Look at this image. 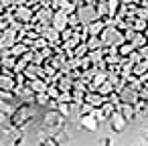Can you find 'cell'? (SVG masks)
Segmentation results:
<instances>
[{"instance_id": "cell-1", "label": "cell", "mask_w": 148, "mask_h": 146, "mask_svg": "<svg viewBox=\"0 0 148 146\" xmlns=\"http://www.w3.org/2000/svg\"><path fill=\"white\" fill-rule=\"evenodd\" d=\"M31 120H33V108H31V101H21V104L12 110L8 124H10L12 128H16V130H23Z\"/></svg>"}, {"instance_id": "cell-2", "label": "cell", "mask_w": 148, "mask_h": 146, "mask_svg": "<svg viewBox=\"0 0 148 146\" xmlns=\"http://www.w3.org/2000/svg\"><path fill=\"white\" fill-rule=\"evenodd\" d=\"M99 37H101L103 47H120V45L126 41V39H124V31H120V29L114 25V19H112V21L106 19V27H103V31L99 33Z\"/></svg>"}, {"instance_id": "cell-3", "label": "cell", "mask_w": 148, "mask_h": 146, "mask_svg": "<svg viewBox=\"0 0 148 146\" xmlns=\"http://www.w3.org/2000/svg\"><path fill=\"white\" fill-rule=\"evenodd\" d=\"M63 120H65V116L57 110V108H51V110H47L45 114H43V130L45 132H49V134H55L61 126H63Z\"/></svg>"}, {"instance_id": "cell-4", "label": "cell", "mask_w": 148, "mask_h": 146, "mask_svg": "<svg viewBox=\"0 0 148 146\" xmlns=\"http://www.w3.org/2000/svg\"><path fill=\"white\" fill-rule=\"evenodd\" d=\"M75 14H77L81 27H87V25H91L95 19H101V16L97 14V10H95V4H93V2L77 4V6H75Z\"/></svg>"}, {"instance_id": "cell-5", "label": "cell", "mask_w": 148, "mask_h": 146, "mask_svg": "<svg viewBox=\"0 0 148 146\" xmlns=\"http://www.w3.org/2000/svg\"><path fill=\"white\" fill-rule=\"evenodd\" d=\"M10 10H12L14 19L21 21L23 25H33V21H35V8L33 6H29V4H16Z\"/></svg>"}, {"instance_id": "cell-6", "label": "cell", "mask_w": 148, "mask_h": 146, "mask_svg": "<svg viewBox=\"0 0 148 146\" xmlns=\"http://www.w3.org/2000/svg\"><path fill=\"white\" fill-rule=\"evenodd\" d=\"M53 14H55V8L53 6H37L35 8V21L37 25L41 27H49L53 23Z\"/></svg>"}, {"instance_id": "cell-7", "label": "cell", "mask_w": 148, "mask_h": 146, "mask_svg": "<svg viewBox=\"0 0 148 146\" xmlns=\"http://www.w3.org/2000/svg\"><path fill=\"white\" fill-rule=\"evenodd\" d=\"M108 122H110V128H112V132H116V134H120V132H124V128L128 126V120L122 116V112L116 108L114 110V114L108 118Z\"/></svg>"}, {"instance_id": "cell-8", "label": "cell", "mask_w": 148, "mask_h": 146, "mask_svg": "<svg viewBox=\"0 0 148 146\" xmlns=\"http://www.w3.org/2000/svg\"><path fill=\"white\" fill-rule=\"evenodd\" d=\"M16 41H18V31L12 27H8L6 31L0 33V49H10Z\"/></svg>"}, {"instance_id": "cell-9", "label": "cell", "mask_w": 148, "mask_h": 146, "mask_svg": "<svg viewBox=\"0 0 148 146\" xmlns=\"http://www.w3.org/2000/svg\"><path fill=\"white\" fill-rule=\"evenodd\" d=\"M99 124H101V122H99L93 114H89V112H85V114L79 116V126H81L83 130H87V132H97Z\"/></svg>"}, {"instance_id": "cell-10", "label": "cell", "mask_w": 148, "mask_h": 146, "mask_svg": "<svg viewBox=\"0 0 148 146\" xmlns=\"http://www.w3.org/2000/svg\"><path fill=\"white\" fill-rule=\"evenodd\" d=\"M41 37H43V39H45L51 47H57V45L61 43V33H59L55 27H51V25L41 29Z\"/></svg>"}, {"instance_id": "cell-11", "label": "cell", "mask_w": 148, "mask_h": 146, "mask_svg": "<svg viewBox=\"0 0 148 146\" xmlns=\"http://www.w3.org/2000/svg\"><path fill=\"white\" fill-rule=\"evenodd\" d=\"M67 19H69V12H65L63 8H55V14H53V23H51V27H55L59 33L61 31H65L69 25H67Z\"/></svg>"}, {"instance_id": "cell-12", "label": "cell", "mask_w": 148, "mask_h": 146, "mask_svg": "<svg viewBox=\"0 0 148 146\" xmlns=\"http://www.w3.org/2000/svg\"><path fill=\"white\" fill-rule=\"evenodd\" d=\"M118 95H120V104H136L138 101V91L134 87H130L128 83L118 91Z\"/></svg>"}, {"instance_id": "cell-13", "label": "cell", "mask_w": 148, "mask_h": 146, "mask_svg": "<svg viewBox=\"0 0 148 146\" xmlns=\"http://www.w3.org/2000/svg\"><path fill=\"white\" fill-rule=\"evenodd\" d=\"M25 77L27 79H35V77H45V71H43V65H39V63H29L27 67H25Z\"/></svg>"}, {"instance_id": "cell-14", "label": "cell", "mask_w": 148, "mask_h": 146, "mask_svg": "<svg viewBox=\"0 0 148 146\" xmlns=\"http://www.w3.org/2000/svg\"><path fill=\"white\" fill-rule=\"evenodd\" d=\"M103 101H106V95H101L99 91H87L85 93V104H89L91 108H99V106H103Z\"/></svg>"}, {"instance_id": "cell-15", "label": "cell", "mask_w": 148, "mask_h": 146, "mask_svg": "<svg viewBox=\"0 0 148 146\" xmlns=\"http://www.w3.org/2000/svg\"><path fill=\"white\" fill-rule=\"evenodd\" d=\"M118 110L122 112V116L128 120V122H132L136 116H138V110H136V104H120L118 106Z\"/></svg>"}, {"instance_id": "cell-16", "label": "cell", "mask_w": 148, "mask_h": 146, "mask_svg": "<svg viewBox=\"0 0 148 146\" xmlns=\"http://www.w3.org/2000/svg\"><path fill=\"white\" fill-rule=\"evenodd\" d=\"M14 87H16V79H14V75H10V73H0V89H12L14 91Z\"/></svg>"}, {"instance_id": "cell-17", "label": "cell", "mask_w": 148, "mask_h": 146, "mask_svg": "<svg viewBox=\"0 0 148 146\" xmlns=\"http://www.w3.org/2000/svg\"><path fill=\"white\" fill-rule=\"evenodd\" d=\"M103 27H106V19H95L91 25H87L85 29H87V33L89 35H99L101 31H103Z\"/></svg>"}, {"instance_id": "cell-18", "label": "cell", "mask_w": 148, "mask_h": 146, "mask_svg": "<svg viewBox=\"0 0 148 146\" xmlns=\"http://www.w3.org/2000/svg\"><path fill=\"white\" fill-rule=\"evenodd\" d=\"M29 49H31V47H29L27 43H23V41H16V43L10 47V55H14V57L18 59V57H23V55H25Z\"/></svg>"}, {"instance_id": "cell-19", "label": "cell", "mask_w": 148, "mask_h": 146, "mask_svg": "<svg viewBox=\"0 0 148 146\" xmlns=\"http://www.w3.org/2000/svg\"><path fill=\"white\" fill-rule=\"evenodd\" d=\"M128 43H132V45H134V49H140V47H144V45L148 43V39H146V33H138V31H136Z\"/></svg>"}, {"instance_id": "cell-20", "label": "cell", "mask_w": 148, "mask_h": 146, "mask_svg": "<svg viewBox=\"0 0 148 146\" xmlns=\"http://www.w3.org/2000/svg\"><path fill=\"white\" fill-rule=\"evenodd\" d=\"M106 2H108V19H116L118 12H120L122 2L120 0H106Z\"/></svg>"}, {"instance_id": "cell-21", "label": "cell", "mask_w": 148, "mask_h": 146, "mask_svg": "<svg viewBox=\"0 0 148 146\" xmlns=\"http://www.w3.org/2000/svg\"><path fill=\"white\" fill-rule=\"evenodd\" d=\"M85 43H87V49H89V51H95V49H101V47H103V43H101V37H99V35H89Z\"/></svg>"}, {"instance_id": "cell-22", "label": "cell", "mask_w": 148, "mask_h": 146, "mask_svg": "<svg viewBox=\"0 0 148 146\" xmlns=\"http://www.w3.org/2000/svg\"><path fill=\"white\" fill-rule=\"evenodd\" d=\"M97 91H99L101 95H110L112 91H116V85H114V81L108 77V79H103V81H101V85L97 87Z\"/></svg>"}, {"instance_id": "cell-23", "label": "cell", "mask_w": 148, "mask_h": 146, "mask_svg": "<svg viewBox=\"0 0 148 146\" xmlns=\"http://www.w3.org/2000/svg\"><path fill=\"white\" fill-rule=\"evenodd\" d=\"M14 99H18V97L12 89H0V104H12Z\"/></svg>"}, {"instance_id": "cell-24", "label": "cell", "mask_w": 148, "mask_h": 146, "mask_svg": "<svg viewBox=\"0 0 148 146\" xmlns=\"http://www.w3.org/2000/svg\"><path fill=\"white\" fill-rule=\"evenodd\" d=\"M95 10H97V14L101 16V19H108V2L106 0H95Z\"/></svg>"}, {"instance_id": "cell-25", "label": "cell", "mask_w": 148, "mask_h": 146, "mask_svg": "<svg viewBox=\"0 0 148 146\" xmlns=\"http://www.w3.org/2000/svg\"><path fill=\"white\" fill-rule=\"evenodd\" d=\"M51 101V95L47 91H41V93H35V104L37 106H49Z\"/></svg>"}, {"instance_id": "cell-26", "label": "cell", "mask_w": 148, "mask_h": 146, "mask_svg": "<svg viewBox=\"0 0 148 146\" xmlns=\"http://www.w3.org/2000/svg\"><path fill=\"white\" fill-rule=\"evenodd\" d=\"M132 51H134V45H132V43H128V41H124V43L118 47V53H120L122 57H128Z\"/></svg>"}, {"instance_id": "cell-27", "label": "cell", "mask_w": 148, "mask_h": 146, "mask_svg": "<svg viewBox=\"0 0 148 146\" xmlns=\"http://www.w3.org/2000/svg\"><path fill=\"white\" fill-rule=\"evenodd\" d=\"M39 146H61V144L57 142V138H55L53 134H49L47 138H43V140L39 142Z\"/></svg>"}, {"instance_id": "cell-28", "label": "cell", "mask_w": 148, "mask_h": 146, "mask_svg": "<svg viewBox=\"0 0 148 146\" xmlns=\"http://www.w3.org/2000/svg\"><path fill=\"white\" fill-rule=\"evenodd\" d=\"M8 120H10V116H8V112H6V110H2V108H0V126H4V124H8Z\"/></svg>"}, {"instance_id": "cell-29", "label": "cell", "mask_w": 148, "mask_h": 146, "mask_svg": "<svg viewBox=\"0 0 148 146\" xmlns=\"http://www.w3.org/2000/svg\"><path fill=\"white\" fill-rule=\"evenodd\" d=\"M138 51H140V55H142V59H148V43H146L144 47H140Z\"/></svg>"}, {"instance_id": "cell-30", "label": "cell", "mask_w": 148, "mask_h": 146, "mask_svg": "<svg viewBox=\"0 0 148 146\" xmlns=\"http://www.w3.org/2000/svg\"><path fill=\"white\" fill-rule=\"evenodd\" d=\"M99 146H114V142H112V138H101Z\"/></svg>"}, {"instance_id": "cell-31", "label": "cell", "mask_w": 148, "mask_h": 146, "mask_svg": "<svg viewBox=\"0 0 148 146\" xmlns=\"http://www.w3.org/2000/svg\"><path fill=\"white\" fill-rule=\"evenodd\" d=\"M12 4L16 6V4H27V0H12Z\"/></svg>"}, {"instance_id": "cell-32", "label": "cell", "mask_w": 148, "mask_h": 146, "mask_svg": "<svg viewBox=\"0 0 148 146\" xmlns=\"http://www.w3.org/2000/svg\"><path fill=\"white\" fill-rule=\"evenodd\" d=\"M0 73H2V65H0Z\"/></svg>"}, {"instance_id": "cell-33", "label": "cell", "mask_w": 148, "mask_h": 146, "mask_svg": "<svg viewBox=\"0 0 148 146\" xmlns=\"http://www.w3.org/2000/svg\"><path fill=\"white\" fill-rule=\"evenodd\" d=\"M134 146H142V144H134Z\"/></svg>"}, {"instance_id": "cell-34", "label": "cell", "mask_w": 148, "mask_h": 146, "mask_svg": "<svg viewBox=\"0 0 148 146\" xmlns=\"http://www.w3.org/2000/svg\"><path fill=\"white\" fill-rule=\"evenodd\" d=\"M93 2H95V0H93Z\"/></svg>"}]
</instances>
